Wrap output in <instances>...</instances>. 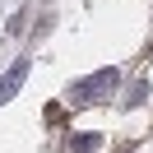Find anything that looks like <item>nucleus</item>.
Segmentation results:
<instances>
[{
	"mask_svg": "<svg viewBox=\"0 0 153 153\" xmlns=\"http://www.w3.org/2000/svg\"><path fill=\"white\" fill-rule=\"evenodd\" d=\"M111 79H116V74H111V70H107V74H97L93 84H79V97H102L107 88H111Z\"/></svg>",
	"mask_w": 153,
	"mask_h": 153,
	"instance_id": "f03ea898",
	"label": "nucleus"
},
{
	"mask_svg": "<svg viewBox=\"0 0 153 153\" xmlns=\"http://www.w3.org/2000/svg\"><path fill=\"white\" fill-rule=\"evenodd\" d=\"M23 74H28V65H23V60H19V65H14L10 74L0 79V107H5V102H10V97H14V93H19V88H23Z\"/></svg>",
	"mask_w": 153,
	"mask_h": 153,
	"instance_id": "f257e3e1",
	"label": "nucleus"
},
{
	"mask_svg": "<svg viewBox=\"0 0 153 153\" xmlns=\"http://www.w3.org/2000/svg\"><path fill=\"white\" fill-rule=\"evenodd\" d=\"M70 149H74V153H88V149H97V134H74V139H70Z\"/></svg>",
	"mask_w": 153,
	"mask_h": 153,
	"instance_id": "7ed1b4c3",
	"label": "nucleus"
}]
</instances>
